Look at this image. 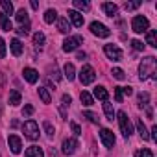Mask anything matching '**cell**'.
Returning a JSON list of instances; mask_svg holds the SVG:
<instances>
[{
    "label": "cell",
    "mask_w": 157,
    "mask_h": 157,
    "mask_svg": "<svg viewBox=\"0 0 157 157\" xmlns=\"http://www.w3.org/2000/svg\"><path fill=\"white\" fill-rule=\"evenodd\" d=\"M155 68H157V59L153 56H148L140 61L139 65V78L140 80H148V78H155Z\"/></svg>",
    "instance_id": "1"
},
{
    "label": "cell",
    "mask_w": 157,
    "mask_h": 157,
    "mask_svg": "<svg viewBox=\"0 0 157 157\" xmlns=\"http://www.w3.org/2000/svg\"><path fill=\"white\" fill-rule=\"evenodd\" d=\"M22 133H24L26 139L37 140V139H39V124H37L35 120H26V122L22 124Z\"/></svg>",
    "instance_id": "2"
},
{
    "label": "cell",
    "mask_w": 157,
    "mask_h": 157,
    "mask_svg": "<svg viewBox=\"0 0 157 157\" xmlns=\"http://www.w3.org/2000/svg\"><path fill=\"white\" fill-rule=\"evenodd\" d=\"M117 118H118V126H120L122 135H124L126 139H129V135L133 133V128H131V122H129L128 115H126L124 111H118V113H117Z\"/></svg>",
    "instance_id": "3"
},
{
    "label": "cell",
    "mask_w": 157,
    "mask_h": 157,
    "mask_svg": "<svg viewBox=\"0 0 157 157\" xmlns=\"http://www.w3.org/2000/svg\"><path fill=\"white\" fill-rule=\"evenodd\" d=\"M94 78H96V72L91 65H83L82 70H80V82L82 85H91L94 82Z\"/></svg>",
    "instance_id": "4"
},
{
    "label": "cell",
    "mask_w": 157,
    "mask_h": 157,
    "mask_svg": "<svg viewBox=\"0 0 157 157\" xmlns=\"http://www.w3.org/2000/svg\"><path fill=\"white\" fill-rule=\"evenodd\" d=\"M131 30H133L135 33H144V32H148V30H150V22H148V19L142 17V15L133 17V21H131Z\"/></svg>",
    "instance_id": "5"
},
{
    "label": "cell",
    "mask_w": 157,
    "mask_h": 157,
    "mask_svg": "<svg viewBox=\"0 0 157 157\" xmlns=\"http://www.w3.org/2000/svg\"><path fill=\"white\" fill-rule=\"evenodd\" d=\"M82 43H83L82 35H74V37H67V39L63 41V52H74V50H78V46H80Z\"/></svg>",
    "instance_id": "6"
},
{
    "label": "cell",
    "mask_w": 157,
    "mask_h": 157,
    "mask_svg": "<svg viewBox=\"0 0 157 157\" xmlns=\"http://www.w3.org/2000/svg\"><path fill=\"white\" fill-rule=\"evenodd\" d=\"M91 32L96 35V37H109L111 35V30L105 26V24H102V22H98V21H94V22H91Z\"/></svg>",
    "instance_id": "7"
},
{
    "label": "cell",
    "mask_w": 157,
    "mask_h": 157,
    "mask_svg": "<svg viewBox=\"0 0 157 157\" xmlns=\"http://www.w3.org/2000/svg\"><path fill=\"white\" fill-rule=\"evenodd\" d=\"M104 52H105V56H107L111 61H120V59H122V50H120L117 44H105V46H104Z\"/></svg>",
    "instance_id": "8"
},
{
    "label": "cell",
    "mask_w": 157,
    "mask_h": 157,
    "mask_svg": "<svg viewBox=\"0 0 157 157\" xmlns=\"http://www.w3.org/2000/svg\"><path fill=\"white\" fill-rule=\"evenodd\" d=\"M100 139H102V142H104L105 148H113V146H115V135H113L111 129L104 128V129L100 131Z\"/></svg>",
    "instance_id": "9"
},
{
    "label": "cell",
    "mask_w": 157,
    "mask_h": 157,
    "mask_svg": "<svg viewBox=\"0 0 157 157\" xmlns=\"http://www.w3.org/2000/svg\"><path fill=\"white\" fill-rule=\"evenodd\" d=\"M76 148H78V140L76 139H65L63 144H61V151L65 155H72L76 151Z\"/></svg>",
    "instance_id": "10"
},
{
    "label": "cell",
    "mask_w": 157,
    "mask_h": 157,
    "mask_svg": "<svg viewBox=\"0 0 157 157\" xmlns=\"http://www.w3.org/2000/svg\"><path fill=\"white\" fill-rule=\"evenodd\" d=\"M8 144H10V150H11L13 153H21V150H22V140H21L19 135H10V137H8Z\"/></svg>",
    "instance_id": "11"
},
{
    "label": "cell",
    "mask_w": 157,
    "mask_h": 157,
    "mask_svg": "<svg viewBox=\"0 0 157 157\" xmlns=\"http://www.w3.org/2000/svg\"><path fill=\"white\" fill-rule=\"evenodd\" d=\"M68 19H70V22H72V26H76V28H82V26H83V15H82L80 11L70 10V11H68Z\"/></svg>",
    "instance_id": "12"
},
{
    "label": "cell",
    "mask_w": 157,
    "mask_h": 157,
    "mask_svg": "<svg viewBox=\"0 0 157 157\" xmlns=\"http://www.w3.org/2000/svg\"><path fill=\"white\" fill-rule=\"evenodd\" d=\"M22 76H24V80H26L28 83H35V82L39 80V72H37L35 68H30V67H26V68L22 70Z\"/></svg>",
    "instance_id": "13"
},
{
    "label": "cell",
    "mask_w": 157,
    "mask_h": 157,
    "mask_svg": "<svg viewBox=\"0 0 157 157\" xmlns=\"http://www.w3.org/2000/svg\"><path fill=\"white\" fill-rule=\"evenodd\" d=\"M102 8H104V11L107 13V17H117V13H118V8H117V4H111V2H105V4H102Z\"/></svg>",
    "instance_id": "14"
},
{
    "label": "cell",
    "mask_w": 157,
    "mask_h": 157,
    "mask_svg": "<svg viewBox=\"0 0 157 157\" xmlns=\"http://www.w3.org/2000/svg\"><path fill=\"white\" fill-rule=\"evenodd\" d=\"M94 98H98V100H102V102H107V98H109V93L105 91V87L98 85V87H94Z\"/></svg>",
    "instance_id": "15"
},
{
    "label": "cell",
    "mask_w": 157,
    "mask_h": 157,
    "mask_svg": "<svg viewBox=\"0 0 157 157\" xmlns=\"http://www.w3.org/2000/svg\"><path fill=\"white\" fill-rule=\"evenodd\" d=\"M24 155H26V157H44V151H43V148H39V146H30Z\"/></svg>",
    "instance_id": "16"
},
{
    "label": "cell",
    "mask_w": 157,
    "mask_h": 157,
    "mask_svg": "<svg viewBox=\"0 0 157 157\" xmlns=\"http://www.w3.org/2000/svg\"><path fill=\"white\" fill-rule=\"evenodd\" d=\"M57 30H59L61 33H68V32H70L68 19H65V17H59V19H57Z\"/></svg>",
    "instance_id": "17"
},
{
    "label": "cell",
    "mask_w": 157,
    "mask_h": 157,
    "mask_svg": "<svg viewBox=\"0 0 157 157\" xmlns=\"http://www.w3.org/2000/svg\"><path fill=\"white\" fill-rule=\"evenodd\" d=\"M146 44L157 48V32L155 30H148L146 32Z\"/></svg>",
    "instance_id": "18"
},
{
    "label": "cell",
    "mask_w": 157,
    "mask_h": 157,
    "mask_svg": "<svg viewBox=\"0 0 157 157\" xmlns=\"http://www.w3.org/2000/svg\"><path fill=\"white\" fill-rule=\"evenodd\" d=\"M63 72H65V78L68 82H72L74 78H76V68H74V65L72 63H67L65 65V68H63Z\"/></svg>",
    "instance_id": "19"
},
{
    "label": "cell",
    "mask_w": 157,
    "mask_h": 157,
    "mask_svg": "<svg viewBox=\"0 0 157 157\" xmlns=\"http://www.w3.org/2000/svg\"><path fill=\"white\" fill-rule=\"evenodd\" d=\"M0 28H2L4 32H10V30H13V24H11V21L8 19V15H4V13H0Z\"/></svg>",
    "instance_id": "20"
},
{
    "label": "cell",
    "mask_w": 157,
    "mask_h": 157,
    "mask_svg": "<svg viewBox=\"0 0 157 157\" xmlns=\"http://www.w3.org/2000/svg\"><path fill=\"white\" fill-rule=\"evenodd\" d=\"M21 93L17 91V89H13V91H10V105H13V107H17L19 104H21Z\"/></svg>",
    "instance_id": "21"
},
{
    "label": "cell",
    "mask_w": 157,
    "mask_h": 157,
    "mask_svg": "<svg viewBox=\"0 0 157 157\" xmlns=\"http://www.w3.org/2000/svg\"><path fill=\"white\" fill-rule=\"evenodd\" d=\"M137 129H139V135H140L142 140H148L150 139V133H148V129H146V126H144V122L140 118L137 120Z\"/></svg>",
    "instance_id": "22"
},
{
    "label": "cell",
    "mask_w": 157,
    "mask_h": 157,
    "mask_svg": "<svg viewBox=\"0 0 157 157\" xmlns=\"http://www.w3.org/2000/svg\"><path fill=\"white\" fill-rule=\"evenodd\" d=\"M10 48H11L13 56H21V54H22V43H21L19 39H13V41L10 43Z\"/></svg>",
    "instance_id": "23"
},
{
    "label": "cell",
    "mask_w": 157,
    "mask_h": 157,
    "mask_svg": "<svg viewBox=\"0 0 157 157\" xmlns=\"http://www.w3.org/2000/svg\"><path fill=\"white\" fill-rule=\"evenodd\" d=\"M44 41H46V37H44V33H43V32L33 33V44H35L37 48H43V46H44Z\"/></svg>",
    "instance_id": "24"
},
{
    "label": "cell",
    "mask_w": 157,
    "mask_h": 157,
    "mask_svg": "<svg viewBox=\"0 0 157 157\" xmlns=\"http://www.w3.org/2000/svg\"><path fill=\"white\" fill-rule=\"evenodd\" d=\"M39 98L43 100V104H50L52 102V96H50L46 87H39Z\"/></svg>",
    "instance_id": "25"
},
{
    "label": "cell",
    "mask_w": 157,
    "mask_h": 157,
    "mask_svg": "<svg viewBox=\"0 0 157 157\" xmlns=\"http://www.w3.org/2000/svg\"><path fill=\"white\" fill-rule=\"evenodd\" d=\"M54 21H57V11H56V10H46V13H44V22H46V24H52Z\"/></svg>",
    "instance_id": "26"
},
{
    "label": "cell",
    "mask_w": 157,
    "mask_h": 157,
    "mask_svg": "<svg viewBox=\"0 0 157 157\" xmlns=\"http://www.w3.org/2000/svg\"><path fill=\"white\" fill-rule=\"evenodd\" d=\"M104 111H105V117H107V120H115V109H113V105L109 104V102H104Z\"/></svg>",
    "instance_id": "27"
},
{
    "label": "cell",
    "mask_w": 157,
    "mask_h": 157,
    "mask_svg": "<svg viewBox=\"0 0 157 157\" xmlns=\"http://www.w3.org/2000/svg\"><path fill=\"white\" fill-rule=\"evenodd\" d=\"M0 6L4 10V15H13V4L10 0H0Z\"/></svg>",
    "instance_id": "28"
},
{
    "label": "cell",
    "mask_w": 157,
    "mask_h": 157,
    "mask_svg": "<svg viewBox=\"0 0 157 157\" xmlns=\"http://www.w3.org/2000/svg\"><path fill=\"white\" fill-rule=\"evenodd\" d=\"M17 22H19L21 26L30 22V21H28V13H26V10H19V11H17Z\"/></svg>",
    "instance_id": "29"
},
{
    "label": "cell",
    "mask_w": 157,
    "mask_h": 157,
    "mask_svg": "<svg viewBox=\"0 0 157 157\" xmlns=\"http://www.w3.org/2000/svg\"><path fill=\"white\" fill-rule=\"evenodd\" d=\"M74 8L76 10H82V11H89L91 10V4L85 2V0H74Z\"/></svg>",
    "instance_id": "30"
},
{
    "label": "cell",
    "mask_w": 157,
    "mask_h": 157,
    "mask_svg": "<svg viewBox=\"0 0 157 157\" xmlns=\"http://www.w3.org/2000/svg\"><path fill=\"white\" fill-rule=\"evenodd\" d=\"M148 102H150V94L148 93H140L139 94V107H146L148 109V105H150Z\"/></svg>",
    "instance_id": "31"
},
{
    "label": "cell",
    "mask_w": 157,
    "mask_h": 157,
    "mask_svg": "<svg viewBox=\"0 0 157 157\" xmlns=\"http://www.w3.org/2000/svg\"><path fill=\"white\" fill-rule=\"evenodd\" d=\"M80 100H82V104H83V105H93V102H94V100H93V96H91L87 91H83V93L80 94Z\"/></svg>",
    "instance_id": "32"
},
{
    "label": "cell",
    "mask_w": 157,
    "mask_h": 157,
    "mask_svg": "<svg viewBox=\"0 0 157 157\" xmlns=\"http://www.w3.org/2000/svg\"><path fill=\"white\" fill-rule=\"evenodd\" d=\"M43 126H44V131H46L48 139H54V135H56V129H54V126H52L48 120H44V122H43Z\"/></svg>",
    "instance_id": "33"
},
{
    "label": "cell",
    "mask_w": 157,
    "mask_h": 157,
    "mask_svg": "<svg viewBox=\"0 0 157 157\" xmlns=\"http://www.w3.org/2000/svg\"><path fill=\"white\" fill-rule=\"evenodd\" d=\"M61 102H63V104H61V113H63V117H65V109H67V107H68V105L72 104V98H70L68 94H63Z\"/></svg>",
    "instance_id": "34"
},
{
    "label": "cell",
    "mask_w": 157,
    "mask_h": 157,
    "mask_svg": "<svg viewBox=\"0 0 157 157\" xmlns=\"http://www.w3.org/2000/svg\"><path fill=\"white\" fill-rule=\"evenodd\" d=\"M83 117H85V118H89V122H93V124H98V120H100V118H98V115H96V113H93V111H85V113H83Z\"/></svg>",
    "instance_id": "35"
},
{
    "label": "cell",
    "mask_w": 157,
    "mask_h": 157,
    "mask_svg": "<svg viewBox=\"0 0 157 157\" xmlns=\"http://www.w3.org/2000/svg\"><path fill=\"white\" fill-rule=\"evenodd\" d=\"M135 157H153V153H151V150L142 148V150H137L135 151Z\"/></svg>",
    "instance_id": "36"
},
{
    "label": "cell",
    "mask_w": 157,
    "mask_h": 157,
    "mask_svg": "<svg viewBox=\"0 0 157 157\" xmlns=\"http://www.w3.org/2000/svg\"><path fill=\"white\" fill-rule=\"evenodd\" d=\"M48 72H50V78H54V82H59L61 74H59V70H57V67H56V65H54V67H50V68H48Z\"/></svg>",
    "instance_id": "37"
},
{
    "label": "cell",
    "mask_w": 157,
    "mask_h": 157,
    "mask_svg": "<svg viewBox=\"0 0 157 157\" xmlns=\"http://www.w3.org/2000/svg\"><path fill=\"white\" fill-rule=\"evenodd\" d=\"M111 74H113V78H117V80H124V78H126L124 70H122V68H118V67H117V68H113V72H111Z\"/></svg>",
    "instance_id": "38"
},
{
    "label": "cell",
    "mask_w": 157,
    "mask_h": 157,
    "mask_svg": "<svg viewBox=\"0 0 157 157\" xmlns=\"http://www.w3.org/2000/svg\"><path fill=\"white\" fill-rule=\"evenodd\" d=\"M17 33H19V35H24V37H26V35L30 33V22H28V24H22V26H19Z\"/></svg>",
    "instance_id": "39"
},
{
    "label": "cell",
    "mask_w": 157,
    "mask_h": 157,
    "mask_svg": "<svg viewBox=\"0 0 157 157\" xmlns=\"http://www.w3.org/2000/svg\"><path fill=\"white\" fill-rule=\"evenodd\" d=\"M115 100L120 104L124 100V94H122V87H115Z\"/></svg>",
    "instance_id": "40"
},
{
    "label": "cell",
    "mask_w": 157,
    "mask_h": 157,
    "mask_svg": "<svg viewBox=\"0 0 157 157\" xmlns=\"http://www.w3.org/2000/svg\"><path fill=\"white\" fill-rule=\"evenodd\" d=\"M139 6H140V2H126V4H124V8H126L128 11H131V10H137Z\"/></svg>",
    "instance_id": "41"
},
{
    "label": "cell",
    "mask_w": 157,
    "mask_h": 157,
    "mask_svg": "<svg viewBox=\"0 0 157 157\" xmlns=\"http://www.w3.org/2000/svg\"><path fill=\"white\" fill-rule=\"evenodd\" d=\"M131 44H133V48H135V50H144V44H142L139 39H133V41H131Z\"/></svg>",
    "instance_id": "42"
},
{
    "label": "cell",
    "mask_w": 157,
    "mask_h": 157,
    "mask_svg": "<svg viewBox=\"0 0 157 157\" xmlns=\"http://www.w3.org/2000/svg\"><path fill=\"white\" fill-rule=\"evenodd\" d=\"M6 56V43H4V39L0 37V59H2Z\"/></svg>",
    "instance_id": "43"
},
{
    "label": "cell",
    "mask_w": 157,
    "mask_h": 157,
    "mask_svg": "<svg viewBox=\"0 0 157 157\" xmlns=\"http://www.w3.org/2000/svg\"><path fill=\"white\" fill-rule=\"evenodd\" d=\"M22 115H26V117L33 115V105H24V109H22Z\"/></svg>",
    "instance_id": "44"
},
{
    "label": "cell",
    "mask_w": 157,
    "mask_h": 157,
    "mask_svg": "<svg viewBox=\"0 0 157 157\" xmlns=\"http://www.w3.org/2000/svg\"><path fill=\"white\" fill-rule=\"evenodd\" d=\"M70 128H72L74 135H82V129H80V126H78L76 122H70Z\"/></svg>",
    "instance_id": "45"
},
{
    "label": "cell",
    "mask_w": 157,
    "mask_h": 157,
    "mask_svg": "<svg viewBox=\"0 0 157 157\" xmlns=\"http://www.w3.org/2000/svg\"><path fill=\"white\" fill-rule=\"evenodd\" d=\"M122 94L129 96V94H133V89H131V87H122Z\"/></svg>",
    "instance_id": "46"
},
{
    "label": "cell",
    "mask_w": 157,
    "mask_h": 157,
    "mask_svg": "<svg viewBox=\"0 0 157 157\" xmlns=\"http://www.w3.org/2000/svg\"><path fill=\"white\" fill-rule=\"evenodd\" d=\"M150 139H151V140H157V126L151 128V135H150Z\"/></svg>",
    "instance_id": "47"
},
{
    "label": "cell",
    "mask_w": 157,
    "mask_h": 157,
    "mask_svg": "<svg viewBox=\"0 0 157 157\" xmlns=\"http://www.w3.org/2000/svg\"><path fill=\"white\" fill-rule=\"evenodd\" d=\"M85 57H87V54H85V52H78V59H82V61H83Z\"/></svg>",
    "instance_id": "48"
},
{
    "label": "cell",
    "mask_w": 157,
    "mask_h": 157,
    "mask_svg": "<svg viewBox=\"0 0 157 157\" xmlns=\"http://www.w3.org/2000/svg\"><path fill=\"white\" fill-rule=\"evenodd\" d=\"M4 85V72H0V87Z\"/></svg>",
    "instance_id": "49"
},
{
    "label": "cell",
    "mask_w": 157,
    "mask_h": 157,
    "mask_svg": "<svg viewBox=\"0 0 157 157\" xmlns=\"http://www.w3.org/2000/svg\"><path fill=\"white\" fill-rule=\"evenodd\" d=\"M32 8H33V10H37V8H39V4L35 2V0H32Z\"/></svg>",
    "instance_id": "50"
},
{
    "label": "cell",
    "mask_w": 157,
    "mask_h": 157,
    "mask_svg": "<svg viewBox=\"0 0 157 157\" xmlns=\"http://www.w3.org/2000/svg\"><path fill=\"white\" fill-rule=\"evenodd\" d=\"M0 113H2V111H0Z\"/></svg>",
    "instance_id": "51"
}]
</instances>
